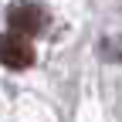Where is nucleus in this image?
<instances>
[{"mask_svg": "<svg viewBox=\"0 0 122 122\" xmlns=\"http://www.w3.org/2000/svg\"><path fill=\"white\" fill-rule=\"evenodd\" d=\"M7 24H10V34L30 41V34H37L44 27V10L37 4H14L7 14Z\"/></svg>", "mask_w": 122, "mask_h": 122, "instance_id": "obj_2", "label": "nucleus"}, {"mask_svg": "<svg viewBox=\"0 0 122 122\" xmlns=\"http://www.w3.org/2000/svg\"><path fill=\"white\" fill-rule=\"evenodd\" d=\"M0 61H4V68L10 71H24L34 65V44L27 37H17V34H7L0 37Z\"/></svg>", "mask_w": 122, "mask_h": 122, "instance_id": "obj_1", "label": "nucleus"}]
</instances>
